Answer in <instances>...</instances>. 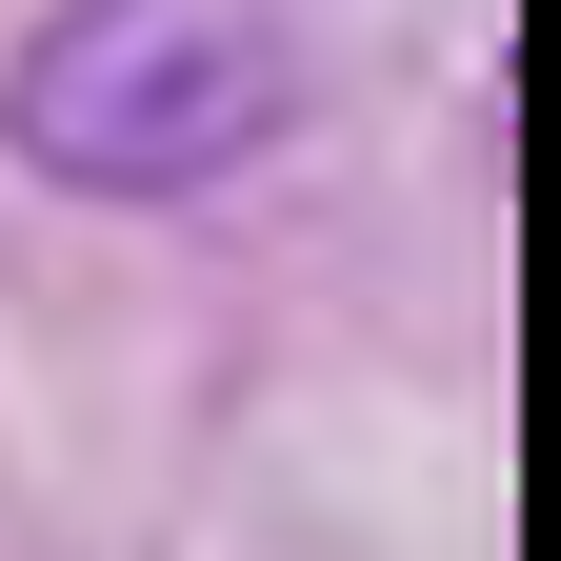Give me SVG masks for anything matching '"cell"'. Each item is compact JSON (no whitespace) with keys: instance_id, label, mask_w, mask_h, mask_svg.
Returning a JSON list of instances; mask_svg holds the SVG:
<instances>
[{"instance_id":"6da1fadb","label":"cell","mask_w":561,"mask_h":561,"mask_svg":"<svg viewBox=\"0 0 561 561\" xmlns=\"http://www.w3.org/2000/svg\"><path fill=\"white\" fill-rule=\"evenodd\" d=\"M280 140H301V0H41L0 60V161L101 221L221 201Z\"/></svg>"}]
</instances>
